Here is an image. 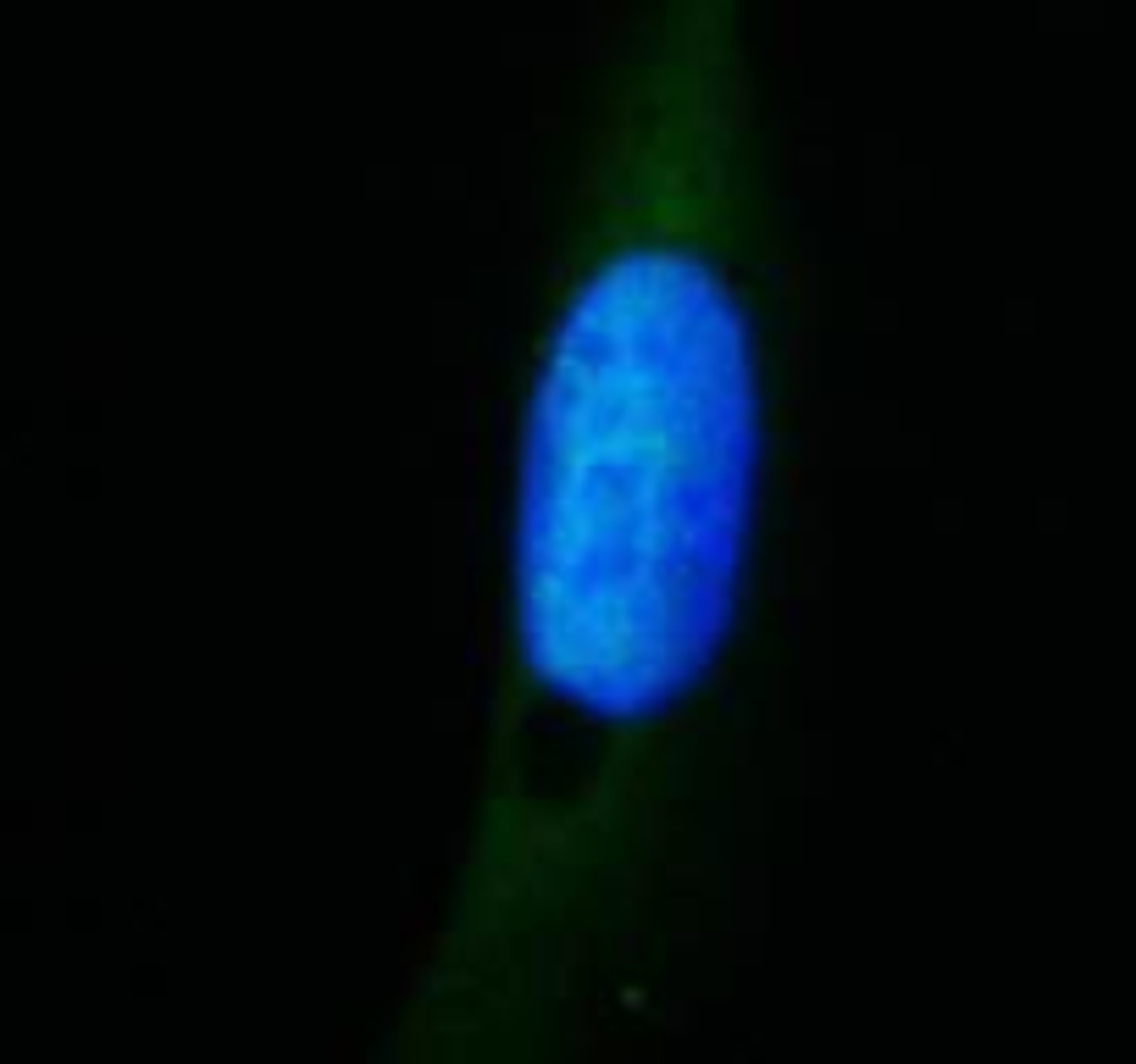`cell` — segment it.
Listing matches in <instances>:
<instances>
[{
	"mask_svg": "<svg viewBox=\"0 0 1136 1064\" xmlns=\"http://www.w3.org/2000/svg\"><path fill=\"white\" fill-rule=\"evenodd\" d=\"M738 111V0H637L615 61L604 205L549 355L522 615L543 682L649 704L709 649L743 516V322L693 189Z\"/></svg>",
	"mask_w": 1136,
	"mask_h": 1064,
	"instance_id": "cell-1",
	"label": "cell"
}]
</instances>
